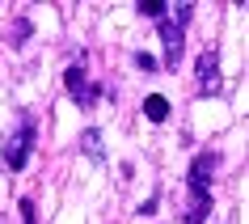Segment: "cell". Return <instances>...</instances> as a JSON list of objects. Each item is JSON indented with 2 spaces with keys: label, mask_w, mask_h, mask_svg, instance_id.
Wrapping results in <instances>:
<instances>
[{
  "label": "cell",
  "mask_w": 249,
  "mask_h": 224,
  "mask_svg": "<svg viewBox=\"0 0 249 224\" xmlns=\"http://www.w3.org/2000/svg\"><path fill=\"white\" fill-rule=\"evenodd\" d=\"M17 211H21V224H34V203H30V199H21Z\"/></svg>",
  "instance_id": "8fae6325"
},
{
  "label": "cell",
  "mask_w": 249,
  "mask_h": 224,
  "mask_svg": "<svg viewBox=\"0 0 249 224\" xmlns=\"http://www.w3.org/2000/svg\"><path fill=\"white\" fill-rule=\"evenodd\" d=\"M64 85H68V97L80 106V110H89V106H97V97H102V85H93L89 80V72L80 64H72L64 72Z\"/></svg>",
  "instance_id": "6da1fadb"
},
{
  "label": "cell",
  "mask_w": 249,
  "mask_h": 224,
  "mask_svg": "<svg viewBox=\"0 0 249 224\" xmlns=\"http://www.w3.org/2000/svg\"><path fill=\"white\" fill-rule=\"evenodd\" d=\"M144 114H148V123H165L169 119V102L160 93H152V97H144Z\"/></svg>",
  "instance_id": "ba28073f"
},
{
  "label": "cell",
  "mask_w": 249,
  "mask_h": 224,
  "mask_svg": "<svg viewBox=\"0 0 249 224\" xmlns=\"http://www.w3.org/2000/svg\"><path fill=\"white\" fill-rule=\"evenodd\" d=\"M220 169V157L215 152H198L195 161H190V173H186V186H203V190H211V173Z\"/></svg>",
  "instance_id": "277c9868"
},
{
  "label": "cell",
  "mask_w": 249,
  "mask_h": 224,
  "mask_svg": "<svg viewBox=\"0 0 249 224\" xmlns=\"http://www.w3.org/2000/svg\"><path fill=\"white\" fill-rule=\"evenodd\" d=\"M135 68H140V72H157V59L148 51H135Z\"/></svg>",
  "instance_id": "30bf717a"
},
{
  "label": "cell",
  "mask_w": 249,
  "mask_h": 224,
  "mask_svg": "<svg viewBox=\"0 0 249 224\" xmlns=\"http://www.w3.org/2000/svg\"><path fill=\"white\" fill-rule=\"evenodd\" d=\"M80 152H85V157H93V161H102V157H106V148H102V131H97V127H89V131L80 135Z\"/></svg>",
  "instance_id": "52a82bcc"
},
{
  "label": "cell",
  "mask_w": 249,
  "mask_h": 224,
  "mask_svg": "<svg viewBox=\"0 0 249 224\" xmlns=\"http://www.w3.org/2000/svg\"><path fill=\"white\" fill-rule=\"evenodd\" d=\"M135 9H140V13H144V17H152V21H160V17L169 13V4H165V0H140Z\"/></svg>",
  "instance_id": "9c48e42d"
},
{
  "label": "cell",
  "mask_w": 249,
  "mask_h": 224,
  "mask_svg": "<svg viewBox=\"0 0 249 224\" xmlns=\"http://www.w3.org/2000/svg\"><path fill=\"white\" fill-rule=\"evenodd\" d=\"M220 89V55L215 51H203L198 55V93L207 97V93Z\"/></svg>",
  "instance_id": "5b68a950"
},
{
  "label": "cell",
  "mask_w": 249,
  "mask_h": 224,
  "mask_svg": "<svg viewBox=\"0 0 249 224\" xmlns=\"http://www.w3.org/2000/svg\"><path fill=\"white\" fill-rule=\"evenodd\" d=\"M190 190V199H186V224H203L211 211V190H203V186H186Z\"/></svg>",
  "instance_id": "8992f818"
},
{
  "label": "cell",
  "mask_w": 249,
  "mask_h": 224,
  "mask_svg": "<svg viewBox=\"0 0 249 224\" xmlns=\"http://www.w3.org/2000/svg\"><path fill=\"white\" fill-rule=\"evenodd\" d=\"M13 47H21V38H30V21H17V30H13Z\"/></svg>",
  "instance_id": "7c38bea8"
},
{
  "label": "cell",
  "mask_w": 249,
  "mask_h": 224,
  "mask_svg": "<svg viewBox=\"0 0 249 224\" xmlns=\"http://www.w3.org/2000/svg\"><path fill=\"white\" fill-rule=\"evenodd\" d=\"M30 152H34V123L21 119V127H17V131L9 135V144H4V165H9V169H26Z\"/></svg>",
  "instance_id": "7a4b0ae2"
},
{
  "label": "cell",
  "mask_w": 249,
  "mask_h": 224,
  "mask_svg": "<svg viewBox=\"0 0 249 224\" xmlns=\"http://www.w3.org/2000/svg\"><path fill=\"white\" fill-rule=\"evenodd\" d=\"M157 30H160V42H165V68H178V59H182V51H186V30L173 26L169 13L157 21Z\"/></svg>",
  "instance_id": "3957f363"
},
{
  "label": "cell",
  "mask_w": 249,
  "mask_h": 224,
  "mask_svg": "<svg viewBox=\"0 0 249 224\" xmlns=\"http://www.w3.org/2000/svg\"><path fill=\"white\" fill-rule=\"evenodd\" d=\"M152 211H157V195H152V199H144V203H140V216H152Z\"/></svg>",
  "instance_id": "4fadbf2b"
}]
</instances>
